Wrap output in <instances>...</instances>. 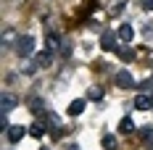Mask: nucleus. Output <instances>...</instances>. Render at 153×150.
<instances>
[{"label": "nucleus", "instance_id": "nucleus-13", "mask_svg": "<svg viewBox=\"0 0 153 150\" xmlns=\"http://www.w3.org/2000/svg\"><path fill=\"white\" fill-rule=\"evenodd\" d=\"M124 3H127V0H111V3H108V16H119L122 8H124Z\"/></svg>", "mask_w": 153, "mask_h": 150}, {"label": "nucleus", "instance_id": "nucleus-18", "mask_svg": "<svg viewBox=\"0 0 153 150\" xmlns=\"http://www.w3.org/2000/svg\"><path fill=\"white\" fill-rule=\"evenodd\" d=\"M140 137H143V140H153V129L151 126H143V129H140Z\"/></svg>", "mask_w": 153, "mask_h": 150}, {"label": "nucleus", "instance_id": "nucleus-21", "mask_svg": "<svg viewBox=\"0 0 153 150\" xmlns=\"http://www.w3.org/2000/svg\"><path fill=\"white\" fill-rule=\"evenodd\" d=\"M69 150H79V148H76V145H71V148H69Z\"/></svg>", "mask_w": 153, "mask_h": 150}, {"label": "nucleus", "instance_id": "nucleus-4", "mask_svg": "<svg viewBox=\"0 0 153 150\" xmlns=\"http://www.w3.org/2000/svg\"><path fill=\"white\" fill-rule=\"evenodd\" d=\"M116 87H122V90H129V87H135V79L129 71H119L116 74Z\"/></svg>", "mask_w": 153, "mask_h": 150}, {"label": "nucleus", "instance_id": "nucleus-6", "mask_svg": "<svg viewBox=\"0 0 153 150\" xmlns=\"http://www.w3.org/2000/svg\"><path fill=\"white\" fill-rule=\"evenodd\" d=\"M53 63V55H50V50H42V53H37V58H34V66L37 69H48Z\"/></svg>", "mask_w": 153, "mask_h": 150}, {"label": "nucleus", "instance_id": "nucleus-7", "mask_svg": "<svg viewBox=\"0 0 153 150\" xmlns=\"http://www.w3.org/2000/svg\"><path fill=\"white\" fill-rule=\"evenodd\" d=\"M135 108H137V111H151L153 108V98L151 95H137V98H135Z\"/></svg>", "mask_w": 153, "mask_h": 150}, {"label": "nucleus", "instance_id": "nucleus-10", "mask_svg": "<svg viewBox=\"0 0 153 150\" xmlns=\"http://www.w3.org/2000/svg\"><path fill=\"white\" fill-rule=\"evenodd\" d=\"M116 34H119V40H122L124 45H127V42H132V37H135V29H132V27H129V24H122V27H119V32H116Z\"/></svg>", "mask_w": 153, "mask_h": 150}, {"label": "nucleus", "instance_id": "nucleus-17", "mask_svg": "<svg viewBox=\"0 0 153 150\" xmlns=\"http://www.w3.org/2000/svg\"><path fill=\"white\" fill-rule=\"evenodd\" d=\"M8 129H11V126H8V113H0V132L8 134Z\"/></svg>", "mask_w": 153, "mask_h": 150}, {"label": "nucleus", "instance_id": "nucleus-2", "mask_svg": "<svg viewBox=\"0 0 153 150\" xmlns=\"http://www.w3.org/2000/svg\"><path fill=\"white\" fill-rule=\"evenodd\" d=\"M16 105H19V98L13 92H3V98H0V113H11Z\"/></svg>", "mask_w": 153, "mask_h": 150}, {"label": "nucleus", "instance_id": "nucleus-19", "mask_svg": "<svg viewBox=\"0 0 153 150\" xmlns=\"http://www.w3.org/2000/svg\"><path fill=\"white\" fill-rule=\"evenodd\" d=\"M56 45H58V37H56V34H48V47L53 50Z\"/></svg>", "mask_w": 153, "mask_h": 150}, {"label": "nucleus", "instance_id": "nucleus-22", "mask_svg": "<svg viewBox=\"0 0 153 150\" xmlns=\"http://www.w3.org/2000/svg\"><path fill=\"white\" fill-rule=\"evenodd\" d=\"M42 150H48V148H42Z\"/></svg>", "mask_w": 153, "mask_h": 150}, {"label": "nucleus", "instance_id": "nucleus-9", "mask_svg": "<svg viewBox=\"0 0 153 150\" xmlns=\"http://www.w3.org/2000/svg\"><path fill=\"white\" fill-rule=\"evenodd\" d=\"M27 132H29V129H24L21 124H16V126H11V129H8V142H19V140H21V137L27 134Z\"/></svg>", "mask_w": 153, "mask_h": 150}, {"label": "nucleus", "instance_id": "nucleus-15", "mask_svg": "<svg viewBox=\"0 0 153 150\" xmlns=\"http://www.w3.org/2000/svg\"><path fill=\"white\" fill-rule=\"evenodd\" d=\"M103 148L106 150H116V137L114 134H103Z\"/></svg>", "mask_w": 153, "mask_h": 150}, {"label": "nucleus", "instance_id": "nucleus-5", "mask_svg": "<svg viewBox=\"0 0 153 150\" xmlns=\"http://www.w3.org/2000/svg\"><path fill=\"white\" fill-rule=\"evenodd\" d=\"M85 105H87V100H85V98L71 100V103H69V116H82V113H85Z\"/></svg>", "mask_w": 153, "mask_h": 150}, {"label": "nucleus", "instance_id": "nucleus-1", "mask_svg": "<svg viewBox=\"0 0 153 150\" xmlns=\"http://www.w3.org/2000/svg\"><path fill=\"white\" fill-rule=\"evenodd\" d=\"M13 50H16V55H21V58L32 55V50H34V37H29V34H21V37H16Z\"/></svg>", "mask_w": 153, "mask_h": 150}, {"label": "nucleus", "instance_id": "nucleus-20", "mask_svg": "<svg viewBox=\"0 0 153 150\" xmlns=\"http://www.w3.org/2000/svg\"><path fill=\"white\" fill-rule=\"evenodd\" d=\"M143 8L145 11H153V0H143Z\"/></svg>", "mask_w": 153, "mask_h": 150}, {"label": "nucleus", "instance_id": "nucleus-11", "mask_svg": "<svg viewBox=\"0 0 153 150\" xmlns=\"http://www.w3.org/2000/svg\"><path fill=\"white\" fill-rule=\"evenodd\" d=\"M116 55H119L124 63H132V61H135V50L129 45H122V47H116Z\"/></svg>", "mask_w": 153, "mask_h": 150}, {"label": "nucleus", "instance_id": "nucleus-8", "mask_svg": "<svg viewBox=\"0 0 153 150\" xmlns=\"http://www.w3.org/2000/svg\"><path fill=\"white\" fill-rule=\"evenodd\" d=\"M45 132H48V124L45 121H34L29 126V134L34 137V140H40V137H45Z\"/></svg>", "mask_w": 153, "mask_h": 150}, {"label": "nucleus", "instance_id": "nucleus-16", "mask_svg": "<svg viewBox=\"0 0 153 150\" xmlns=\"http://www.w3.org/2000/svg\"><path fill=\"white\" fill-rule=\"evenodd\" d=\"M100 98H103V90L100 87H90L87 90V100H100Z\"/></svg>", "mask_w": 153, "mask_h": 150}, {"label": "nucleus", "instance_id": "nucleus-12", "mask_svg": "<svg viewBox=\"0 0 153 150\" xmlns=\"http://www.w3.org/2000/svg\"><path fill=\"white\" fill-rule=\"evenodd\" d=\"M119 132H122V134H132V132H135V124H132L129 116H124V119L119 121Z\"/></svg>", "mask_w": 153, "mask_h": 150}, {"label": "nucleus", "instance_id": "nucleus-3", "mask_svg": "<svg viewBox=\"0 0 153 150\" xmlns=\"http://www.w3.org/2000/svg\"><path fill=\"white\" fill-rule=\"evenodd\" d=\"M116 40H119L116 32H103L100 34V47L103 50H116Z\"/></svg>", "mask_w": 153, "mask_h": 150}, {"label": "nucleus", "instance_id": "nucleus-14", "mask_svg": "<svg viewBox=\"0 0 153 150\" xmlns=\"http://www.w3.org/2000/svg\"><path fill=\"white\" fill-rule=\"evenodd\" d=\"M29 108H32V113H40V111L45 108V103H42L40 98H32V100H29ZM40 116H42V113H40Z\"/></svg>", "mask_w": 153, "mask_h": 150}]
</instances>
